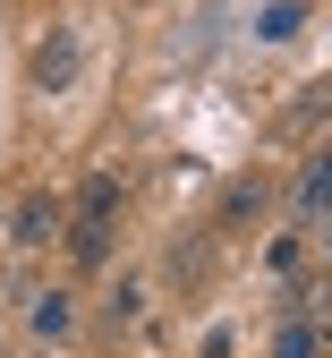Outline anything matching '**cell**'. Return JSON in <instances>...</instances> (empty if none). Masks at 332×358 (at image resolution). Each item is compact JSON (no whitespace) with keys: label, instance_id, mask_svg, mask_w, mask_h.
I'll list each match as a JSON object with an SVG mask.
<instances>
[{"label":"cell","instance_id":"9c48e42d","mask_svg":"<svg viewBox=\"0 0 332 358\" xmlns=\"http://www.w3.org/2000/svg\"><path fill=\"white\" fill-rule=\"evenodd\" d=\"M324 205H332V154H324V162L298 179V213H324Z\"/></svg>","mask_w":332,"mask_h":358},{"label":"cell","instance_id":"8fae6325","mask_svg":"<svg viewBox=\"0 0 332 358\" xmlns=\"http://www.w3.org/2000/svg\"><path fill=\"white\" fill-rule=\"evenodd\" d=\"M103 316H111V324H136V316H145V290H136V282H120V290H111V307H103Z\"/></svg>","mask_w":332,"mask_h":358},{"label":"cell","instance_id":"277c9868","mask_svg":"<svg viewBox=\"0 0 332 358\" xmlns=\"http://www.w3.org/2000/svg\"><path fill=\"white\" fill-rule=\"evenodd\" d=\"M68 333H77L68 290H43V299H34V341H68Z\"/></svg>","mask_w":332,"mask_h":358},{"label":"cell","instance_id":"8992f818","mask_svg":"<svg viewBox=\"0 0 332 358\" xmlns=\"http://www.w3.org/2000/svg\"><path fill=\"white\" fill-rule=\"evenodd\" d=\"M298 299H307V324H315V341L332 350V273H315V282H298Z\"/></svg>","mask_w":332,"mask_h":358},{"label":"cell","instance_id":"3957f363","mask_svg":"<svg viewBox=\"0 0 332 358\" xmlns=\"http://www.w3.org/2000/svg\"><path fill=\"white\" fill-rule=\"evenodd\" d=\"M68 256L85 264V273L111 264V213H77V222H68Z\"/></svg>","mask_w":332,"mask_h":358},{"label":"cell","instance_id":"30bf717a","mask_svg":"<svg viewBox=\"0 0 332 358\" xmlns=\"http://www.w3.org/2000/svg\"><path fill=\"white\" fill-rule=\"evenodd\" d=\"M324 341H315V324L298 316V324H281V341H273V358H315Z\"/></svg>","mask_w":332,"mask_h":358},{"label":"cell","instance_id":"52a82bcc","mask_svg":"<svg viewBox=\"0 0 332 358\" xmlns=\"http://www.w3.org/2000/svg\"><path fill=\"white\" fill-rule=\"evenodd\" d=\"M247 213H264V179H230V196H222V231H230V222H247Z\"/></svg>","mask_w":332,"mask_h":358},{"label":"cell","instance_id":"7a4b0ae2","mask_svg":"<svg viewBox=\"0 0 332 358\" xmlns=\"http://www.w3.org/2000/svg\"><path fill=\"white\" fill-rule=\"evenodd\" d=\"M60 222H68V205H60L52 188H34V196L17 205V248H43V239L60 231Z\"/></svg>","mask_w":332,"mask_h":358},{"label":"cell","instance_id":"6da1fadb","mask_svg":"<svg viewBox=\"0 0 332 358\" xmlns=\"http://www.w3.org/2000/svg\"><path fill=\"white\" fill-rule=\"evenodd\" d=\"M77 69H85V43H77V26H60V34H43V43H34L26 85H34V94H60V85H77Z\"/></svg>","mask_w":332,"mask_h":358},{"label":"cell","instance_id":"ba28073f","mask_svg":"<svg viewBox=\"0 0 332 358\" xmlns=\"http://www.w3.org/2000/svg\"><path fill=\"white\" fill-rule=\"evenodd\" d=\"M77 213H120V171H94L77 188Z\"/></svg>","mask_w":332,"mask_h":358},{"label":"cell","instance_id":"5b68a950","mask_svg":"<svg viewBox=\"0 0 332 358\" xmlns=\"http://www.w3.org/2000/svg\"><path fill=\"white\" fill-rule=\"evenodd\" d=\"M298 26H307V0H264V17H256V34H264V43H290Z\"/></svg>","mask_w":332,"mask_h":358}]
</instances>
